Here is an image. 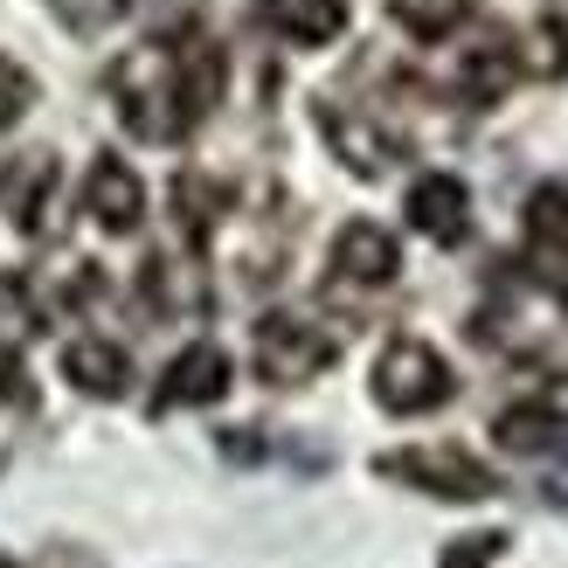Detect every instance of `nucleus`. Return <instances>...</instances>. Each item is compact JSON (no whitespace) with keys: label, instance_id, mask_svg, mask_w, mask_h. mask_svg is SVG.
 Segmentation results:
<instances>
[{"label":"nucleus","instance_id":"5","mask_svg":"<svg viewBox=\"0 0 568 568\" xmlns=\"http://www.w3.org/2000/svg\"><path fill=\"white\" fill-rule=\"evenodd\" d=\"M395 271H403V250H395V236L382 222H347V230L333 236V284L382 292V284H395Z\"/></svg>","mask_w":568,"mask_h":568},{"label":"nucleus","instance_id":"15","mask_svg":"<svg viewBox=\"0 0 568 568\" xmlns=\"http://www.w3.org/2000/svg\"><path fill=\"white\" fill-rule=\"evenodd\" d=\"M174 209H181V230L194 243H209V230L222 222V209H230V187L209 181V174H181L174 181Z\"/></svg>","mask_w":568,"mask_h":568},{"label":"nucleus","instance_id":"24","mask_svg":"<svg viewBox=\"0 0 568 568\" xmlns=\"http://www.w3.org/2000/svg\"><path fill=\"white\" fill-rule=\"evenodd\" d=\"M0 568H14V561H0Z\"/></svg>","mask_w":568,"mask_h":568},{"label":"nucleus","instance_id":"9","mask_svg":"<svg viewBox=\"0 0 568 568\" xmlns=\"http://www.w3.org/2000/svg\"><path fill=\"white\" fill-rule=\"evenodd\" d=\"M230 395V354L215 347V339H202V347H187L174 367H166V382L153 395V416L160 409H209Z\"/></svg>","mask_w":568,"mask_h":568},{"label":"nucleus","instance_id":"23","mask_svg":"<svg viewBox=\"0 0 568 568\" xmlns=\"http://www.w3.org/2000/svg\"><path fill=\"white\" fill-rule=\"evenodd\" d=\"M555 292H561V305H568V277H561V284H555Z\"/></svg>","mask_w":568,"mask_h":568},{"label":"nucleus","instance_id":"8","mask_svg":"<svg viewBox=\"0 0 568 568\" xmlns=\"http://www.w3.org/2000/svg\"><path fill=\"white\" fill-rule=\"evenodd\" d=\"M403 215H409L416 236H430V243H444V250L471 236V194H465L458 174H423V181L409 187Z\"/></svg>","mask_w":568,"mask_h":568},{"label":"nucleus","instance_id":"3","mask_svg":"<svg viewBox=\"0 0 568 568\" xmlns=\"http://www.w3.org/2000/svg\"><path fill=\"white\" fill-rule=\"evenodd\" d=\"M375 471H382V478H403V486L430 493V499H450V506H478V499H493V493H499V478L478 465L471 450H458V444L395 450V458H382Z\"/></svg>","mask_w":568,"mask_h":568},{"label":"nucleus","instance_id":"14","mask_svg":"<svg viewBox=\"0 0 568 568\" xmlns=\"http://www.w3.org/2000/svg\"><path fill=\"white\" fill-rule=\"evenodd\" d=\"M506 83H514V55H506L499 42L465 49V63H458V98H465V104H499Z\"/></svg>","mask_w":568,"mask_h":568},{"label":"nucleus","instance_id":"22","mask_svg":"<svg viewBox=\"0 0 568 568\" xmlns=\"http://www.w3.org/2000/svg\"><path fill=\"white\" fill-rule=\"evenodd\" d=\"M21 367H14V354H0V409H8V403H21Z\"/></svg>","mask_w":568,"mask_h":568},{"label":"nucleus","instance_id":"20","mask_svg":"<svg viewBox=\"0 0 568 568\" xmlns=\"http://www.w3.org/2000/svg\"><path fill=\"white\" fill-rule=\"evenodd\" d=\"M499 548H506L499 534H471V541H450V548H444V568H493Z\"/></svg>","mask_w":568,"mask_h":568},{"label":"nucleus","instance_id":"11","mask_svg":"<svg viewBox=\"0 0 568 568\" xmlns=\"http://www.w3.org/2000/svg\"><path fill=\"white\" fill-rule=\"evenodd\" d=\"M257 21L277 42L320 49V42H333L339 28H347V0H257Z\"/></svg>","mask_w":568,"mask_h":568},{"label":"nucleus","instance_id":"6","mask_svg":"<svg viewBox=\"0 0 568 568\" xmlns=\"http://www.w3.org/2000/svg\"><path fill=\"white\" fill-rule=\"evenodd\" d=\"M83 209H91L98 230L132 236L139 222H146V187H139V174H132L119 153H98V166L83 174Z\"/></svg>","mask_w":568,"mask_h":568},{"label":"nucleus","instance_id":"19","mask_svg":"<svg viewBox=\"0 0 568 568\" xmlns=\"http://www.w3.org/2000/svg\"><path fill=\"white\" fill-rule=\"evenodd\" d=\"M561 70H568V28L534 21V77H561Z\"/></svg>","mask_w":568,"mask_h":568},{"label":"nucleus","instance_id":"7","mask_svg":"<svg viewBox=\"0 0 568 568\" xmlns=\"http://www.w3.org/2000/svg\"><path fill=\"white\" fill-rule=\"evenodd\" d=\"M320 132H326L333 160H347L361 181H382L388 166L403 160V146H395L375 119H361V111H347V104H320Z\"/></svg>","mask_w":568,"mask_h":568},{"label":"nucleus","instance_id":"18","mask_svg":"<svg viewBox=\"0 0 568 568\" xmlns=\"http://www.w3.org/2000/svg\"><path fill=\"white\" fill-rule=\"evenodd\" d=\"M28 104H36V77H28L14 55H0V132L28 119Z\"/></svg>","mask_w":568,"mask_h":568},{"label":"nucleus","instance_id":"4","mask_svg":"<svg viewBox=\"0 0 568 568\" xmlns=\"http://www.w3.org/2000/svg\"><path fill=\"white\" fill-rule=\"evenodd\" d=\"M333 333L312 326V320H292V312H271V320H257V375L271 388H298L312 375H326L333 367Z\"/></svg>","mask_w":568,"mask_h":568},{"label":"nucleus","instance_id":"16","mask_svg":"<svg viewBox=\"0 0 568 568\" xmlns=\"http://www.w3.org/2000/svg\"><path fill=\"white\" fill-rule=\"evenodd\" d=\"M527 236L534 250H568V187H541L527 202Z\"/></svg>","mask_w":568,"mask_h":568},{"label":"nucleus","instance_id":"10","mask_svg":"<svg viewBox=\"0 0 568 568\" xmlns=\"http://www.w3.org/2000/svg\"><path fill=\"white\" fill-rule=\"evenodd\" d=\"M55 181H63V174H55L49 153H14V160H8V174H0V209H8L14 230H42Z\"/></svg>","mask_w":568,"mask_h":568},{"label":"nucleus","instance_id":"1","mask_svg":"<svg viewBox=\"0 0 568 568\" xmlns=\"http://www.w3.org/2000/svg\"><path fill=\"white\" fill-rule=\"evenodd\" d=\"M222 77H230L222 49L209 36H181V42L132 49L125 63L111 70V98H119V119H125L132 139H146V146H174V139H187L215 111Z\"/></svg>","mask_w":568,"mask_h":568},{"label":"nucleus","instance_id":"17","mask_svg":"<svg viewBox=\"0 0 568 568\" xmlns=\"http://www.w3.org/2000/svg\"><path fill=\"white\" fill-rule=\"evenodd\" d=\"M395 14H403V28H416L423 42L450 36V28L465 21V0H437V8H423V0H395Z\"/></svg>","mask_w":568,"mask_h":568},{"label":"nucleus","instance_id":"21","mask_svg":"<svg viewBox=\"0 0 568 568\" xmlns=\"http://www.w3.org/2000/svg\"><path fill=\"white\" fill-rule=\"evenodd\" d=\"M125 8H132V0H77L70 14H77V28H111Z\"/></svg>","mask_w":568,"mask_h":568},{"label":"nucleus","instance_id":"12","mask_svg":"<svg viewBox=\"0 0 568 568\" xmlns=\"http://www.w3.org/2000/svg\"><path fill=\"white\" fill-rule=\"evenodd\" d=\"M493 437H499V450H514V458H555V450H568V416L548 409V403H520L493 423Z\"/></svg>","mask_w":568,"mask_h":568},{"label":"nucleus","instance_id":"2","mask_svg":"<svg viewBox=\"0 0 568 568\" xmlns=\"http://www.w3.org/2000/svg\"><path fill=\"white\" fill-rule=\"evenodd\" d=\"M450 367L437 347H423V339H388L382 361H375V403L388 416H430L450 403Z\"/></svg>","mask_w":568,"mask_h":568},{"label":"nucleus","instance_id":"13","mask_svg":"<svg viewBox=\"0 0 568 568\" xmlns=\"http://www.w3.org/2000/svg\"><path fill=\"white\" fill-rule=\"evenodd\" d=\"M63 375L83 395H98V403H119L125 382H132V367H125V354L111 347V339H70V347H63Z\"/></svg>","mask_w":568,"mask_h":568}]
</instances>
